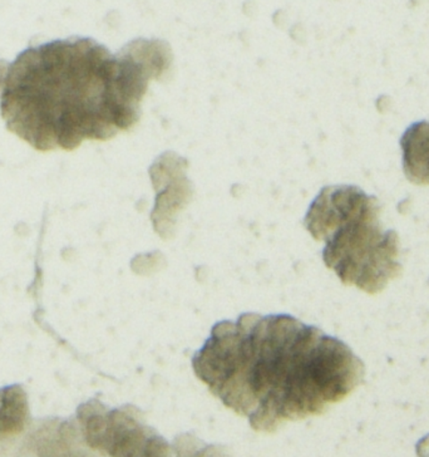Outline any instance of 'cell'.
<instances>
[{"instance_id":"obj_1","label":"cell","mask_w":429,"mask_h":457,"mask_svg":"<svg viewBox=\"0 0 429 457\" xmlns=\"http://www.w3.org/2000/svg\"><path fill=\"white\" fill-rule=\"evenodd\" d=\"M171 63L168 45L148 39L117 54L79 37L33 46L0 60V113L9 131L45 153L111 140L140 121L148 85Z\"/></svg>"},{"instance_id":"obj_2","label":"cell","mask_w":429,"mask_h":457,"mask_svg":"<svg viewBox=\"0 0 429 457\" xmlns=\"http://www.w3.org/2000/svg\"><path fill=\"white\" fill-rule=\"evenodd\" d=\"M194 375L252 430L320 415L364 381L360 358L335 337L290 314L243 313L212 327Z\"/></svg>"},{"instance_id":"obj_3","label":"cell","mask_w":429,"mask_h":457,"mask_svg":"<svg viewBox=\"0 0 429 457\" xmlns=\"http://www.w3.org/2000/svg\"><path fill=\"white\" fill-rule=\"evenodd\" d=\"M376 197L353 185L324 187L305 215V228L326 244L324 264L347 286L375 295L402 273L400 237L384 231Z\"/></svg>"},{"instance_id":"obj_4","label":"cell","mask_w":429,"mask_h":457,"mask_svg":"<svg viewBox=\"0 0 429 457\" xmlns=\"http://www.w3.org/2000/svg\"><path fill=\"white\" fill-rule=\"evenodd\" d=\"M403 172L416 185H429V122L413 123L400 138Z\"/></svg>"}]
</instances>
